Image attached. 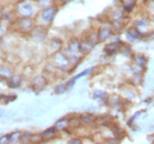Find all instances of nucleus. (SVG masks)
Here are the masks:
<instances>
[{
  "instance_id": "nucleus-24",
  "label": "nucleus",
  "mask_w": 154,
  "mask_h": 144,
  "mask_svg": "<svg viewBox=\"0 0 154 144\" xmlns=\"http://www.w3.org/2000/svg\"><path fill=\"white\" fill-rule=\"evenodd\" d=\"M2 11H3V9H2V6H0V14L2 13Z\"/></svg>"
},
{
  "instance_id": "nucleus-14",
  "label": "nucleus",
  "mask_w": 154,
  "mask_h": 144,
  "mask_svg": "<svg viewBox=\"0 0 154 144\" xmlns=\"http://www.w3.org/2000/svg\"><path fill=\"white\" fill-rule=\"evenodd\" d=\"M135 63H137L139 66L143 67V66L145 65V63H146V60H145V57L143 56V55L138 54L137 56H135Z\"/></svg>"
},
{
  "instance_id": "nucleus-13",
  "label": "nucleus",
  "mask_w": 154,
  "mask_h": 144,
  "mask_svg": "<svg viewBox=\"0 0 154 144\" xmlns=\"http://www.w3.org/2000/svg\"><path fill=\"white\" fill-rule=\"evenodd\" d=\"M79 46H80V42H78L77 40H73V41L69 43V48L68 50H71L73 53L76 51H79Z\"/></svg>"
},
{
  "instance_id": "nucleus-19",
  "label": "nucleus",
  "mask_w": 154,
  "mask_h": 144,
  "mask_svg": "<svg viewBox=\"0 0 154 144\" xmlns=\"http://www.w3.org/2000/svg\"><path fill=\"white\" fill-rule=\"evenodd\" d=\"M135 26L140 30L141 28H146V26H148V23H146L145 20H139V21L135 22Z\"/></svg>"
},
{
  "instance_id": "nucleus-5",
  "label": "nucleus",
  "mask_w": 154,
  "mask_h": 144,
  "mask_svg": "<svg viewBox=\"0 0 154 144\" xmlns=\"http://www.w3.org/2000/svg\"><path fill=\"white\" fill-rule=\"evenodd\" d=\"M55 64L58 68H65L68 64V58L63 53L58 52L55 54Z\"/></svg>"
},
{
  "instance_id": "nucleus-20",
  "label": "nucleus",
  "mask_w": 154,
  "mask_h": 144,
  "mask_svg": "<svg viewBox=\"0 0 154 144\" xmlns=\"http://www.w3.org/2000/svg\"><path fill=\"white\" fill-rule=\"evenodd\" d=\"M1 143H10V134H6L1 136L0 139V144Z\"/></svg>"
},
{
  "instance_id": "nucleus-11",
  "label": "nucleus",
  "mask_w": 154,
  "mask_h": 144,
  "mask_svg": "<svg viewBox=\"0 0 154 144\" xmlns=\"http://www.w3.org/2000/svg\"><path fill=\"white\" fill-rule=\"evenodd\" d=\"M69 124V120L68 119H61V120H58L56 122V124H55V128L58 130H64V129L67 128V125Z\"/></svg>"
},
{
  "instance_id": "nucleus-2",
  "label": "nucleus",
  "mask_w": 154,
  "mask_h": 144,
  "mask_svg": "<svg viewBox=\"0 0 154 144\" xmlns=\"http://www.w3.org/2000/svg\"><path fill=\"white\" fill-rule=\"evenodd\" d=\"M57 12V9L55 7H48L41 12V18L46 23H51L55 18V14Z\"/></svg>"
},
{
  "instance_id": "nucleus-10",
  "label": "nucleus",
  "mask_w": 154,
  "mask_h": 144,
  "mask_svg": "<svg viewBox=\"0 0 154 144\" xmlns=\"http://www.w3.org/2000/svg\"><path fill=\"white\" fill-rule=\"evenodd\" d=\"M12 76V71L7 66H0V77L2 79H9Z\"/></svg>"
},
{
  "instance_id": "nucleus-21",
  "label": "nucleus",
  "mask_w": 154,
  "mask_h": 144,
  "mask_svg": "<svg viewBox=\"0 0 154 144\" xmlns=\"http://www.w3.org/2000/svg\"><path fill=\"white\" fill-rule=\"evenodd\" d=\"M16 98H17L16 96H2V99L5 100V103H10V101H12V100H14Z\"/></svg>"
},
{
  "instance_id": "nucleus-9",
  "label": "nucleus",
  "mask_w": 154,
  "mask_h": 144,
  "mask_svg": "<svg viewBox=\"0 0 154 144\" xmlns=\"http://www.w3.org/2000/svg\"><path fill=\"white\" fill-rule=\"evenodd\" d=\"M9 87L10 88H13V89H16L18 87L20 86V84H21V77L19 75H12V76L9 78Z\"/></svg>"
},
{
  "instance_id": "nucleus-23",
  "label": "nucleus",
  "mask_w": 154,
  "mask_h": 144,
  "mask_svg": "<svg viewBox=\"0 0 154 144\" xmlns=\"http://www.w3.org/2000/svg\"><path fill=\"white\" fill-rule=\"evenodd\" d=\"M3 115V111H2V109H0V118Z\"/></svg>"
},
{
  "instance_id": "nucleus-26",
  "label": "nucleus",
  "mask_w": 154,
  "mask_h": 144,
  "mask_svg": "<svg viewBox=\"0 0 154 144\" xmlns=\"http://www.w3.org/2000/svg\"><path fill=\"white\" fill-rule=\"evenodd\" d=\"M63 1H64V2H67V1H69V0H63Z\"/></svg>"
},
{
  "instance_id": "nucleus-1",
  "label": "nucleus",
  "mask_w": 154,
  "mask_h": 144,
  "mask_svg": "<svg viewBox=\"0 0 154 144\" xmlns=\"http://www.w3.org/2000/svg\"><path fill=\"white\" fill-rule=\"evenodd\" d=\"M18 11L22 17H26V18H30L31 16H33V12H34V7L31 3V1L29 0H23L18 5Z\"/></svg>"
},
{
  "instance_id": "nucleus-15",
  "label": "nucleus",
  "mask_w": 154,
  "mask_h": 144,
  "mask_svg": "<svg viewBox=\"0 0 154 144\" xmlns=\"http://www.w3.org/2000/svg\"><path fill=\"white\" fill-rule=\"evenodd\" d=\"M56 131H57V129H56V128H50V129H48L46 131H44L43 133H42V136H44V138H50V136H53V135L56 133Z\"/></svg>"
},
{
  "instance_id": "nucleus-6",
  "label": "nucleus",
  "mask_w": 154,
  "mask_h": 144,
  "mask_svg": "<svg viewBox=\"0 0 154 144\" xmlns=\"http://www.w3.org/2000/svg\"><path fill=\"white\" fill-rule=\"evenodd\" d=\"M45 85H46V80L43 76H38L32 80V87L35 91L42 90L45 87Z\"/></svg>"
},
{
  "instance_id": "nucleus-7",
  "label": "nucleus",
  "mask_w": 154,
  "mask_h": 144,
  "mask_svg": "<svg viewBox=\"0 0 154 144\" xmlns=\"http://www.w3.org/2000/svg\"><path fill=\"white\" fill-rule=\"evenodd\" d=\"M127 36H128V38L131 42H134V41H137V40H139V38H142V33L137 26H134V28H130V29L128 30Z\"/></svg>"
},
{
  "instance_id": "nucleus-12",
  "label": "nucleus",
  "mask_w": 154,
  "mask_h": 144,
  "mask_svg": "<svg viewBox=\"0 0 154 144\" xmlns=\"http://www.w3.org/2000/svg\"><path fill=\"white\" fill-rule=\"evenodd\" d=\"M134 5H135V2L133 1V0H128V1L125 3V6H123V9H125V12H128V13L131 12L132 9L134 8Z\"/></svg>"
},
{
  "instance_id": "nucleus-3",
  "label": "nucleus",
  "mask_w": 154,
  "mask_h": 144,
  "mask_svg": "<svg viewBox=\"0 0 154 144\" xmlns=\"http://www.w3.org/2000/svg\"><path fill=\"white\" fill-rule=\"evenodd\" d=\"M19 29L23 32H30L33 29V21L26 17H23L19 20Z\"/></svg>"
},
{
  "instance_id": "nucleus-16",
  "label": "nucleus",
  "mask_w": 154,
  "mask_h": 144,
  "mask_svg": "<svg viewBox=\"0 0 154 144\" xmlns=\"http://www.w3.org/2000/svg\"><path fill=\"white\" fill-rule=\"evenodd\" d=\"M66 89H67V86H66V84H62V85H58V86L55 88V93H57V95L64 93V91Z\"/></svg>"
},
{
  "instance_id": "nucleus-18",
  "label": "nucleus",
  "mask_w": 154,
  "mask_h": 144,
  "mask_svg": "<svg viewBox=\"0 0 154 144\" xmlns=\"http://www.w3.org/2000/svg\"><path fill=\"white\" fill-rule=\"evenodd\" d=\"M80 119H82V121H83L84 123H87V124H90V123H93V122L95 121L93 117H89V115H83Z\"/></svg>"
},
{
  "instance_id": "nucleus-25",
  "label": "nucleus",
  "mask_w": 154,
  "mask_h": 144,
  "mask_svg": "<svg viewBox=\"0 0 154 144\" xmlns=\"http://www.w3.org/2000/svg\"><path fill=\"white\" fill-rule=\"evenodd\" d=\"M1 100H2V96H1V95H0V101H1Z\"/></svg>"
},
{
  "instance_id": "nucleus-17",
  "label": "nucleus",
  "mask_w": 154,
  "mask_h": 144,
  "mask_svg": "<svg viewBox=\"0 0 154 144\" xmlns=\"http://www.w3.org/2000/svg\"><path fill=\"white\" fill-rule=\"evenodd\" d=\"M94 97L95 98H103V99H106L107 98V95L106 93H103V91H101V90H96L95 93H94Z\"/></svg>"
},
{
  "instance_id": "nucleus-22",
  "label": "nucleus",
  "mask_w": 154,
  "mask_h": 144,
  "mask_svg": "<svg viewBox=\"0 0 154 144\" xmlns=\"http://www.w3.org/2000/svg\"><path fill=\"white\" fill-rule=\"evenodd\" d=\"M69 143H72V144H73V143H82V141H80V140H75V139H74V140H71V141H69Z\"/></svg>"
},
{
  "instance_id": "nucleus-4",
  "label": "nucleus",
  "mask_w": 154,
  "mask_h": 144,
  "mask_svg": "<svg viewBox=\"0 0 154 144\" xmlns=\"http://www.w3.org/2000/svg\"><path fill=\"white\" fill-rule=\"evenodd\" d=\"M112 32H111V28L109 26H101L98 31V34H97V38H98V41H105L107 38H109L111 36Z\"/></svg>"
},
{
  "instance_id": "nucleus-8",
  "label": "nucleus",
  "mask_w": 154,
  "mask_h": 144,
  "mask_svg": "<svg viewBox=\"0 0 154 144\" xmlns=\"http://www.w3.org/2000/svg\"><path fill=\"white\" fill-rule=\"evenodd\" d=\"M119 50H120V40H119V41L111 42L110 44H108L106 47H105V52H106L108 55L116 54Z\"/></svg>"
}]
</instances>
